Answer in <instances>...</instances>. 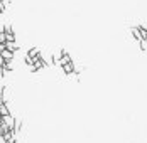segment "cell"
Wrapping results in <instances>:
<instances>
[{"label": "cell", "instance_id": "obj_9", "mask_svg": "<svg viewBox=\"0 0 147 143\" xmlns=\"http://www.w3.org/2000/svg\"><path fill=\"white\" fill-rule=\"evenodd\" d=\"M5 5H7V3H5L3 0H0V14H3V12H5Z\"/></svg>", "mask_w": 147, "mask_h": 143}, {"label": "cell", "instance_id": "obj_5", "mask_svg": "<svg viewBox=\"0 0 147 143\" xmlns=\"http://www.w3.org/2000/svg\"><path fill=\"white\" fill-rule=\"evenodd\" d=\"M27 54H29L30 57H34V59H37V57L41 56V51H39L37 47H32V49H30V51L27 52Z\"/></svg>", "mask_w": 147, "mask_h": 143}, {"label": "cell", "instance_id": "obj_4", "mask_svg": "<svg viewBox=\"0 0 147 143\" xmlns=\"http://www.w3.org/2000/svg\"><path fill=\"white\" fill-rule=\"evenodd\" d=\"M0 113L3 114V116L10 114V110H9V103H2V104H0Z\"/></svg>", "mask_w": 147, "mask_h": 143}, {"label": "cell", "instance_id": "obj_3", "mask_svg": "<svg viewBox=\"0 0 147 143\" xmlns=\"http://www.w3.org/2000/svg\"><path fill=\"white\" fill-rule=\"evenodd\" d=\"M0 54H2V56L5 57V59H7V61H12V59H14V51H10V49H7V47H5V49H3V51H2V52H0Z\"/></svg>", "mask_w": 147, "mask_h": 143}, {"label": "cell", "instance_id": "obj_10", "mask_svg": "<svg viewBox=\"0 0 147 143\" xmlns=\"http://www.w3.org/2000/svg\"><path fill=\"white\" fill-rule=\"evenodd\" d=\"M0 143H7V138H5L3 133H0Z\"/></svg>", "mask_w": 147, "mask_h": 143}, {"label": "cell", "instance_id": "obj_11", "mask_svg": "<svg viewBox=\"0 0 147 143\" xmlns=\"http://www.w3.org/2000/svg\"><path fill=\"white\" fill-rule=\"evenodd\" d=\"M3 74H5V69H3V67H0V79L3 78Z\"/></svg>", "mask_w": 147, "mask_h": 143}, {"label": "cell", "instance_id": "obj_2", "mask_svg": "<svg viewBox=\"0 0 147 143\" xmlns=\"http://www.w3.org/2000/svg\"><path fill=\"white\" fill-rule=\"evenodd\" d=\"M3 121H5V123H7V125H9L12 130H15V125H17V123H15V118L12 116V114H7V116H3Z\"/></svg>", "mask_w": 147, "mask_h": 143}, {"label": "cell", "instance_id": "obj_6", "mask_svg": "<svg viewBox=\"0 0 147 143\" xmlns=\"http://www.w3.org/2000/svg\"><path fill=\"white\" fill-rule=\"evenodd\" d=\"M5 45H7V49H10V51H17V44H15V41L14 42H10V41H7V42H5Z\"/></svg>", "mask_w": 147, "mask_h": 143}, {"label": "cell", "instance_id": "obj_12", "mask_svg": "<svg viewBox=\"0 0 147 143\" xmlns=\"http://www.w3.org/2000/svg\"><path fill=\"white\" fill-rule=\"evenodd\" d=\"M146 42H147V34H146Z\"/></svg>", "mask_w": 147, "mask_h": 143}, {"label": "cell", "instance_id": "obj_7", "mask_svg": "<svg viewBox=\"0 0 147 143\" xmlns=\"http://www.w3.org/2000/svg\"><path fill=\"white\" fill-rule=\"evenodd\" d=\"M3 69H5V72L12 71V69H14V66H12V61H7V62H5V66H3Z\"/></svg>", "mask_w": 147, "mask_h": 143}, {"label": "cell", "instance_id": "obj_8", "mask_svg": "<svg viewBox=\"0 0 147 143\" xmlns=\"http://www.w3.org/2000/svg\"><path fill=\"white\" fill-rule=\"evenodd\" d=\"M3 30L7 32V35H9V34H14V29H12L10 24H5V25H3Z\"/></svg>", "mask_w": 147, "mask_h": 143}, {"label": "cell", "instance_id": "obj_1", "mask_svg": "<svg viewBox=\"0 0 147 143\" xmlns=\"http://www.w3.org/2000/svg\"><path fill=\"white\" fill-rule=\"evenodd\" d=\"M61 67H63V71H64V74H68V76H69V74H74V72H76V64H74L73 61H69V62L63 64Z\"/></svg>", "mask_w": 147, "mask_h": 143}]
</instances>
